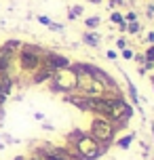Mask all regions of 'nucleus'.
<instances>
[{"label":"nucleus","instance_id":"24","mask_svg":"<svg viewBox=\"0 0 154 160\" xmlns=\"http://www.w3.org/2000/svg\"><path fill=\"white\" fill-rule=\"evenodd\" d=\"M144 40H146L148 44H154V32H148V34H146V38H144Z\"/></svg>","mask_w":154,"mask_h":160},{"label":"nucleus","instance_id":"22","mask_svg":"<svg viewBox=\"0 0 154 160\" xmlns=\"http://www.w3.org/2000/svg\"><path fill=\"white\" fill-rule=\"evenodd\" d=\"M146 15L150 17V19H154V0L150 2V4H148V7H146Z\"/></svg>","mask_w":154,"mask_h":160},{"label":"nucleus","instance_id":"2","mask_svg":"<svg viewBox=\"0 0 154 160\" xmlns=\"http://www.w3.org/2000/svg\"><path fill=\"white\" fill-rule=\"evenodd\" d=\"M87 135L93 137L97 143L105 145V148H110V145L114 143L116 135H118V131L114 128L112 122H108L105 118H99V116H95V118H91V124H89Z\"/></svg>","mask_w":154,"mask_h":160},{"label":"nucleus","instance_id":"10","mask_svg":"<svg viewBox=\"0 0 154 160\" xmlns=\"http://www.w3.org/2000/svg\"><path fill=\"white\" fill-rule=\"evenodd\" d=\"M21 44H23V40L8 38V40H4V42L0 44V48H2V51H7V53H11V55H17V51L21 48Z\"/></svg>","mask_w":154,"mask_h":160},{"label":"nucleus","instance_id":"21","mask_svg":"<svg viewBox=\"0 0 154 160\" xmlns=\"http://www.w3.org/2000/svg\"><path fill=\"white\" fill-rule=\"evenodd\" d=\"M105 57H108V59H118V53H116V51H114V48H108V51H105Z\"/></svg>","mask_w":154,"mask_h":160},{"label":"nucleus","instance_id":"32","mask_svg":"<svg viewBox=\"0 0 154 160\" xmlns=\"http://www.w3.org/2000/svg\"><path fill=\"white\" fill-rule=\"evenodd\" d=\"M152 84H154V72H152Z\"/></svg>","mask_w":154,"mask_h":160},{"label":"nucleus","instance_id":"27","mask_svg":"<svg viewBox=\"0 0 154 160\" xmlns=\"http://www.w3.org/2000/svg\"><path fill=\"white\" fill-rule=\"evenodd\" d=\"M2 122H4V108H0V127H2Z\"/></svg>","mask_w":154,"mask_h":160},{"label":"nucleus","instance_id":"11","mask_svg":"<svg viewBox=\"0 0 154 160\" xmlns=\"http://www.w3.org/2000/svg\"><path fill=\"white\" fill-rule=\"evenodd\" d=\"M133 139H135V133L131 131V133H127V135H121V137H116V139H114V143L118 145L121 150H129V145L133 143Z\"/></svg>","mask_w":154,"mask_h":160},{"label":"nucleus","instance_id":"9","mask_svg":"<svg viewBox=\"0 0 154 160\" xmlns=\"http://www.w3.org/2000/svg\"><path fill=\"white\" fill-rule=\"evenodd\" d=\"M85 135H87V131H82V128H72V131L65 135V145H68V148H74Z\"/></svg>","mask_w":154,"mask_h":160},{"label":"nucleus","instance_id":"8","mask_svg":"<svg viewBox=\"0 0 154 160\" xmlns=\"http://www.w3.org/2000/svg\"><path fill=\"white\" fill-rule=\"evenodd\" d=\"M53 78V72L47 68H38L34 74H30V84H47Z\"/></svg>","mask_w":154,"mask_h":160},{"label":"nucleus","instance_id":"25","mask_svg":"<svg viewBox=\"0 0 154 160\" xmlns=\"http://www.w3.org/2000/svg\"><path fill=\"white\" fill-rule=\"evenodd\" d=\"M116 28H118V32H121V34H125V32H127V21H122V23L116 25ZM125 36H127V34H125Z\"/></svg>","mask_w":154,"mask_h":160},{"label":"nucleus","instance_id":"6","mask_svg":"<svg viewBox=\"0 0 154 160\" xmlns=\"http://www.w3.org/2000/svg\"><path fill=\"white\" fill-rule=\"evenodd\" d=\"M80 42L89 48H99L101 47V34L97 30H85L80 34Z\"/></svg>","mask_w":154,"mask_h":160},{"label":"nucleus","instance_id":"1","mask_svg":"<svg viewBox=\"0 0 154 160\" xmlns=\"http://www.w3.org/2000/svg\"><path fill=\"white\" fill-rule=\"evenodd\" d=\"M44 53H47V48H42L40 44L23 42L21 48L17 51V55H15V68L23 76H30L38 68H42V57H44Z\"/></svg>","mask_w":154,"mask_h":160},{"label":"nucleus","instance_id":"23","mask_svg":"<svg viewBox=\"0 0 154 160\" xmlns=\"http://www.w3.org/2000/svg\"><path fill=\"white\" fill-rule=\"evenodd\" d=\"M44 118H47V116H44L42 112H34V120H38V122H44Z\"/></svg>","mask_w":154,"mask_h":160},{"label":"nucleus","instance_id":"17","mask_svg":"<svg viewBox=\"0 0 154 160\" xmlns=\"http://www.w3.org/2000/svg\"><path fill=\"white\" fill-rule=\"evenodd\" d=\"M133 55H135V51H133L131 47H127V48H122V51H121V57H122V59H127V61H133Z\"/></svg>","mask_w":154,"mask_h":160},{"label":"nucleus","instance_id":"29","mask_svg":"<svg viewBox=\"0 0 154 160\" xmlns=\"http://www.w3.org/2000/svg\"><path fill=\"white\" fill-rule=\"evenodd\" d=\"M87 2H91V4H101L104 0H87Z\"/></svg>","mask_w":154,"mask_h":160},{"label":"nucleus","instance_id":"33","mask_svg":"<svg viewBox=\"0 0 154 160\" xmlns=\"http://www.w3.org/2000/svg\"><path fill=\"white\" fill-rule=\"evenodd\" d=\"M152 88H154V84H152Z\"/></svg>","mask_w":154,"mask_h":160},{"label":"nucleus","instance_id":"30","mask_svg":"<svg viewBox=\"0 0 154 160\" xmlns=\"http://www.w3.org/2000/svg\"><path fill=\"white\" fill-rule=\"evenodd\" d=\"M2 150H7V145H4L2 141H0V152H2Z\"/></svg>","mask_w":154,"mask_h":160},{"label":"nucleus","instance_id":"19","mask_svg":"<svg viewBox=\"0 0 154 160\" xmlns=\"http://www.w3.org/2000/svg\"><path fill=\"white\" fill-rule=\"evenodd\" d=\"M49 30H51V32H59V34H61V32H65V25L64 23H57V21H51Z\"/></svg>","mask_w":154,"mask_h":160},{"label":"nucleus","instance_id":"14","mask_svg":"<svg viewBox=\"0 0 154 160\" xmlns=\"http://www.w3.org/2000/svg\"><path fill=\"white\" fill-rule=\"evenodd\" d=\"M141 32H144V25H141V21H131V23H127V32L129 36H141Z\"/></svg>","mask_w":154,"mask_h":160},{"label":"nucleus","instance_id":"16","mask_svg":"<svg viewBox=\"0 0 154 160\" xmlns=\"http://www.w3.org/2000/svg\"><path fill=\"white\" fill-rule=\"evenodd\" d=\"M122 17H125L127 23H131V21H139V13H135V11H127V13H122Z\"/></svg>","mask_w":154,"mask_h":160},{"label":"nucleus","instance_id":"12","mask_svg":"<svg viewBox=\"0 0 154 160\" xmlns=\"http://www.w3.org/2000/svg\"><path fill=\"white\" fill-rule=\"evenodd\" d=\"M85 15V7L82 4H72V7L68 8V19L70 21H76L78 17H82Z\"/></svg>","mask_w":154,"mask_h":160},{"label":"nucleus","instance_id":"26","mask_svg":"<svg viewBox=\"0 0 154 160\" xmlns=\"http://www.w3.org/2000/svg\"><path fill=\"white\" fill-rule=\"evenodd\" d=\"M42 128H44V131H53V124H49V122H42Z\"/></svg>","mask_w":154,"mask_h":160},{"label":"nucleus","instance_id":"13","mask_svg":"<svg viewBox=\"0 0 154 160\" xmlns=\"http://www.w3.org/2000/svg\"><path fill=\"white\" fill-rule=\"evenodd\" d=\"M82 23H85L87 30H97L99 25H101V17H99V15H89V17H85Z\"/></svg>","mask_w":154,"mask_h":160},{"label":"nucleus","instance_id":"15","mask_svg":"<svg viewBox=\"0 0 154 160\" xmlns=\"http://www.w3.org/2000/svg\"><path fill=\"white\" fill-rule=\"evenodd\" d=\"M108 19H110V23H114V25H121L122 21H125V17H122V11H112Z\"/></svg>","mask_w":154,"mask_h":160},{"label":"nucleus","instance_id":"5","mask_svg":"<svg viewBox=\"0 0 154 160\" xmlns=\"http://www.w3.org/2000/svg\"><path fill=\"white\" fill-rule=\"evenodd\" d=\"M70 65H72V59L64 53H57V51H47L42 57V68L51 70L53 74L59 72V70H68Z\"/></svg>","mask_w":154,"mask_h":160},{"label":"nucleus","instance_id":"3","mask_svg":"<svg viewBox=\"0 0 154 160\" xmlns=\"http://www.w3.org/2000/svg\"><path fill=\"white\" fill-rule=\"evenodd\" d=\"M47 87L53 95H68V93H74L76 91V76L74 72L68 68V70H59V72L53 74V78L47 82Z\"/></svg>","mask_w":154,"mask_h":160},{"label":"nucleus","instance_id":"4","mask_svg":"<svg viewBox=\"0 0 154 160\" xmlns=\"http://www.w3.org/2000/svg\"><path fill=\"white\" fill-rule=\"evenodd\" d=\"M74 150L80 154L85 160H97V158H101L105 152H108V148L105 145H101V143H97L93 137H89V135H85L78 141V143L74 145Z\"/></svg>","mask_w":154,"mask_h":160},{"label":"nucleus","instance_id":"31","mask_svg":"<svg viewBox=\"0 0 154 160\" xmlns=\"http://www.w3.org/2000/svg\"><path fill=\"white\" fill-rule=\"evenodd\" d=\"M152 137H154V122H152Z\"/></svg>","mask_w":154,"mask_h":160},{"label":"nucleus","instance_id":"28","mask_svg":"<svg viewBox=\"0 0 154 160\" xmlns=\"http://www.w3.org/2000/svg\"><path fill=\"white\" fill-rule=\"evenodd\" d=\"M13 160H30V158H28V156H23V154H19V156H15Z\"/></svg>","mask_w":154,"mask_h":160},{"label":"nucleus","instance_id":"20","mask_svg":"<svg viewBox=\"0 0 154 160\" xmlns=\"http://www.w3.org/2000/svg\"><path fill=\"white\" fill-rule=\"evenodd\" d=\"M36 21H38V23H40V25H47V28H49V25H51V21H53V19H51L49 15H38V17H36Z\"/></svg>","mask_w":154,"mask_h":160},{"label":"nucleus","instance_id":"18","mask_svg":"<svg viewBox=\"0 0 154 160\" xmlns=\"http://www.w3.org/2000/svg\"><path fill=\"white\" fill-rule=\"evenodd\" d=\"M127 47H129L127 36H118V38H116V48H118V51H122V48H127Z\"/></svg>","mask_w":154,"mask_h":160},{"label":"nucleus","instance_id":"7","mask_svg":"<svg viewBox=\"0 0 154 160\" xmlns=\"http://www.w3.org/2000/svg\"><path fill=\"white\" fill-rule=\"evenodd\" d=\"M125 84H127V99H129V103L133 108H137L141 110V99H139V93H137V87L131 82L129 76H125Z\"/></svg>","mask_w":154,"mask_h":160}]
</instances>
